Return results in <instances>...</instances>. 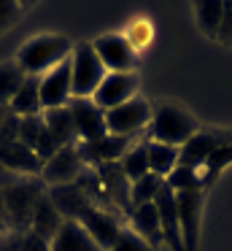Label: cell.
<instances>
[{
	"label": "cell",
	"mask_w": 232,
	"mask_h": 251,
	"mask_svg": "<svg viewBox=\"0 0 232 251\" xmlns=\"http://www.w3.org/2000/svg\"><path fill=\"white\" fill-rule=\"evenodd\" d=\"M73 51V44H70L65 35H54V33H43L35 35V38L25 41L16 51V65L25 71V76H38L49 73L52 68H57L59 62H65Z\"/></svg>",
	"instance_id": "obj_1"
},
{
	"label": "cell",
	"mask_w": 232,
	"mask_h": 251,
	"mask_svg": "<svg viewBox=\"0 0 232 251\" xmlns=\"http://www.w3.org/2000/svg\"><path fill=\"white\" fill-rule=\"evenodd\" d=\"M197 130H200L197 119H194L183 105L173 103V100H162V103H156L154 108H151L149 141L181 149Z\"/></svg>",
	"instance_id": "obj_2"
},
{
	"label": "cell",
	"mask_w": 232,
	"mask_h": 251,
	"mask_svg": "<svg viewBox=\"0 0 232 251\" xmlns=\"http://www.w3.org/2000/svg\"><path fill=\"white\" fill-rule=\"evenodd\" d=\"M105 68H103L100 57L95 54L92 44L81 41L70 51V84H73V98H92L100 81L105 78Z\"/></svg>",
	"instance_id": "obj_3"
},
{
	"label": "cell",
	"mask_w": 232,
	"mask_h": 251,
	"mask_svg": "<svg viewBox=\"0 0 232 251\" xmlns=\"http://www.w3.org/2000/svg\"><path fill=\"white\" fill-rule=\"evenodd\" d=\"M43 189H41V181H30V178H16L11 184L3 186V213L11 224L16 227L19 232L22 224H30L32 211H35V202L41 200Z\"/></svg>",
	"instance_id": "obj_4"
},
{
	"label": "cell",
	"mask_w": 232,
	"mask_h": 251,
	"mask_svg": "<svg viewBox=\"0 0 232 251\" xmlns=\"http://www.w3.org/2000/svg\"><path fill=\"white\" fill-rule=\"evenodd\" d=\"M151 122V103L135 95L132 100L116 105V108L105 111V130L108 135L119 138H132L138 135L143 127H149Z\"/></svg>",
	"instance_id": "obj_5"
},
{
	"label": "cell",
	"mask_w": 232,
	"mask_h": 251,
	"mask_svg": "<svg viewBox=\"0 0 232 251\" xmlns=\"http://www.w3.org/2000/svg\"><path fill=\"white\" fill-rule=\"evenodd\" d=\"M92 49L100 57L103 68L108 73H135L138 51L129 46V41L122 33H105L92 41Z\"/></svg>",
	"instance_id": "obj_6"
},
{
	"label": "cell",
	"mask_w": 232,
	"mask_h": 251,
	"mask_svg": "<svg viewBox=\"0 0 232 251\" xmlns=\"http://www.w3.org/2000/svg\"><path fill=\"white\" fill-rule=\"evenodd\" d=\"M203 200H205V192L203 189L178 192V195H176L183 251H197V243H200V219H203Z\"/></svg>",
	"instance_id": "obj_7"
},
{
	"label": "cell",
	"mask_w": 232,
	"mask_h": 251,
	"mask_svg": "<svg viewBox=\"0 0 232 251\" xmlns=\"http://www.w3.org/2000/svg\"><path fill=\"white\" fill-rule=\"evenodd\" d=\"M230 143H232V130H197L178 149V165L200 168L216 149L230 146Z\"/></svg>",
	"instance_id": "obj_8"
},
{
	"label": "cell",
	"mask_w": 232,
	"mask_h": 251,
	"mask_svg": "<svg viewBox=\"0 0 232 251\" xmlns=\"http://www.w3.org/2000/svg\"><path fill=\"white\" fill-rule=\"evenodd\" d=\"M70 114H73V125H76V135L78 143H89L97 138L108 135L105 130V111L95 103L92 98H73L68 103Z\"/></svg>",
	"instance_id": "obj_9"
},
{
	"label": "cell",
	"mask_w": 232,
	"mask_h": 251,
	"mask_svg": "<svg viewBox=\"0 0 232 251\" xmlns=\"http://www.w3.org/2000/svg\"><path fill=\"white\" fill-rule=\"evenodd\" d=\"M76 222L86 229V235H89L103 251H111L113 243L119 240V235H122V229H124L113 213L103 211V208H95V205H86L84 211L78 213Z\"/></svg>",
	"instance_id": "obj_10"
},
{
	"label": "cell",
	"mask_w": 232,
	"mask_h": 251,
	"mask_svg": "<svg viewBox=\"0 0 232 251\" xmlns=\"http://www.w3.org/2000/svg\"><path fill=\"white\" fill-rule=\"evenodd\" d=\"M86 165L81 162L78 149L76 146H62L54 154L49 162H43L41 168V181L49 186H65V184H76L81 178Z\"/></svg>",
	"instance_id": "obj_11"
},
{
	"label": "cell",
	"mask_w": 232,
	"mask_h": 251,
	"mask_svg": "<svg viewBox=\"0 0 232 251\" xmlns=\"http://www.w3.org/2000/svg\"><path fill=\"white\" fill-rule=\"evenodd\" d=\"M138 73H105V78L100 81V87L95 89L92 100L100 105L103 111H111L116 105L127 103L138 95Z\"/></svg>",
	"instance_id": "obj_12"
},
{
	"label": "cell",
	"mask_w": 232,
	"mask_h": 251,
	"mask_svg": "<svg viewBox=\"0 0 232 251\" xmlns=\"http://www.w3.org/2000/svg\"><path fill=\"white\" fill-rule=\"evenodd\" d=\"M73 100V84H70V57L41 76V108H62Z\"/></svg>",
	"instance_id": "obj_13"
},
{
	"label": "cell",
	"mask_w": 232,
	"mask_h": 251,
	"mask_svg": "<svg viewBox=\"0 0 232 251\" xmlns=\"http://www.w3.org/2000/svg\"><path fill=\"white\" fill-rule=\"evenodd\" d=\"M76 149H78V157L84 165L103 168V165H116L129 151V138L103 135V138L89 141V143H76Z\"/></svg>",
	"instance_id": "obj_14"
},
{
	"label": "cell",
	"mask_w": 232,
	"mask_h": 251,
	"mask_svg": "<svg viewBox=\"0 0 232 251\" xmlns=\"http://www.w3.org/2000/svg\"><path fill=\"white\" fill-rule=\"evenodd\" d=\"M154 208L159 216V227H162V238L165 246H170L173 251H183L181 243V224H178V205H176V192L170 186H162L154 197Z\"/></svg>",
	"instance_id": "obj_15"
},
{
	"label": "cell",
	"mask_w": 232,
	"mask_h": 251,
	"mask_svg": "<svg viewBox=\"0 0 232 251\" xmlns=\"http://www.w3.org/2000/svg\"><path fill=\"white\" fill-rule=\"evenodd\" d=\"M0 168L8 170V173L14 176H41V168L43 162L35 157V151L32 149H27L25 143H8V146L0 149Z\"/></svg>",
	"instance_id": "obj_16"
},
{
	"label": "cell",
	"mask_w": 232,
	"mask_h": 251,
	"mask_svg": "<svg viewBox=\"0 0 232 251\" xmlns=\"http://www.w3.org/2000/svg\"><path fill=\"white\" fill-rule=\"evenodd\" d=\"M52 251H103L76 219H65L52 238Z\"/></svg>",
	"instance_id": "obj_17"
},
{
	"label": "cell",
	"mask_w": 232,
	"mask_h": 251,
	"mask_svg": "<svg viewBox=\"0 0 232 251\" xmlns=\"http://www.w3.org/2000/svg\"><path fill=\"white\" fill-rule=\"evenodd\" d=\"M95 170H97V178H100V186H103L108 200L122 205L127 213H132V205H129V181L124 178L119 162L116 165H103V168H95Z\"/></svg>",
	"instance_id": "obj_18"
},
{
	"label": "cell",
	"mask_w": 232,
	"mask_h": 251,
	"mask_svg": "<svg viewBox=\"0 0 232 251\" xmlns=\"http://www.w3.org/2000/svg\"><path fill=\"white\" fill-rule=\"evenodd\" d=\"M49 200H52L54 208L62 213V219H78V213L84 211L86 205H92L89 195L78 186V181H76V184H65V186H52Z\"/></svg>",
	"instance_id": "obj_19"
},
{
	"label": "cell",
	"mask_w": 232,
	"mask_h": 251,
	"mask_svg": "<svg viewBox=\"0 0 232 251\" xmlns=\"http://www.w3.org/2000/svg\"><path fill=\"white\" fill-rule=\"evenodd\" d=\"M8 111L19 119L25 116H41L43 108H41V78L38 76H27L22 81L19 92L14 95V100L8 103Z\"/></svg>",
	"instance_id": "obj_20"
},
{
	"label": "cell",
	"mask_w": 232,
	"mask_h": 251,
	"mask_svg": "<svg viewBox=\"0 0 232 251\" xmlns=\"http://www.w3.org/2000/svg\"><path fill=\"white\" fill-rule=\"evenodd\" d=\"M132 232L140 235V238L146 240V243L151 246V249H156V246L165 243V238H162V227H159V216H156V208L154 202H146V205H138L132 208Z\"/></svg>",
	"instance_id": "obj_21"
},
{
	"label": "cell",
	"mask_w": 232,
	"mask_h": 251,
	"mask_svg": "<svg viewBox=\"0 0 232 251\" xmlns=\"http://www.w3.org/2000/svg\"><path fill=\"white\" fill-rule=\"evenodd\" d=\"M62 213L54 208V202L49 200V195H41V200L35 202V211H32V219H30V232L41 235L52 243V238L57 235V229L62 227Z\"/></svg>",
	"instance_id": "obj_22"
},
{
	"label": "cell",
	"mask_w": 232,
	"mask_h": 251,
	"mask_svg": "<svg viewBox=\"0 0 232 251\" xmlns=\"http://www.w3.org/2000/svg\"><path fill=\"white\" fill-rule=\"evenodd\" d=\"M43 125L46 130L54 135V141L59 146H76L78 143V135H76V125H73V114H70L68 105L62 108H52V111H43Z\"/></svg>",
	"instance_id": "obj_23"
},
{
	"label": "cell",
	"mask_w": 232,
	"mask_h": 251,
	"mask_svg": "<svg viewBox=\"0 0 232 251\" xmlns=\"http://www.w3.org/2000/svg\"><path fill=\"white\" fill-rule=\"evenodd\" d=\"M146 157H149V170L162 178H167L178 168V149L167 146V143L146 141Z\"/></svg>",
	"instance_id": "obj_24"
},
{
	"label": "cell",
	"mask_w": 232,
	"mask_h": 251,
	"mask_svg": "<svg viewBox=\"0 0 232 251\" xmlns=\"http://www.w3.org/2000/svg\"><path fill=\"white\" fill-rule=\"evenodd\" d=\"M230 162H232V143H230V146L216 149V151L210 154V157L205 159L200 168H194V170H197V176H200V186H203V192H205V186H210L216 178H219V173H221V170H224Z\"/></svg>",
	"instance_id": "obj_25"
},
{
	"label": "cell",
	"mask_w": 232,
	"mask_h": 251,
	"mask_svg": "<svg viewBox=\"0 0 232 251\" xmlns=\"http://www.w3.org/2000/svg\"><path fill=\"white\" fill-rule=\"evenodd\" d=\"M162 186H165V178L149 170L143 178H138V181L129 184V205L138 208V205H146V202H154L156 192H159Z\"/></svg>",
	"instance_id": "obj_26"
},
{
	"label": "cell",
	"mask_w": 232,
	"mask_h": 251,
	"mask_svg": "<svg viewBox=\"0 0 232 251\" xmlns=\"http://www.w3.org/2000/svg\"><path fill=\"white\" fill-rule=\"evenodd\" d=\"M194 17H197L203 33L216 38L221 17H224V3H219V0H200V3H194Z\"/></svg>",
	"instance_id": "obj_27"
},
{
	"label": "cell",
	"mask_w": 232,
	"mask_h": 251,
	"mask_svg": "<svg viewBox=\"0 0 232 251\" xmlns=\"http://www.w3.org/2000/svg\"><path fill=\"white\" fill-rule=\"evenodd\" d=\"M25 71L14 62H0V105L8 108V103L14 100V95L19 92L22 81H25Z\"/></svg>",
	"instance_id": "obj_28"
},
{
	"label": "cell",
	"mask_w": 232,
	"mask_h": 251,
	"mask_svg": "<svg viewBox=\"0 0 232 251\" xmlns=\"http://www.w3.org/2000/svg\"><path fill=\"white\" fill-rule=\"evenodd\" d=\"M119 168H122L124 178L132 184V181L143 178L149 173V157H146V143H138V146H129V151L119 159Z\"/></svg>",
	"instance_id": "obj_29"
},
{
	"label": "cell",
	"mask_w": 232,
	"mask_h": 251,
	"mask_svg": "<svg viewBox=\"0 0 232 251\" xmlns=\"http://www.w3.org/2000/svg\"><path fill=\"white\" fill-rule=\"evenodd\" d=\"M124 38L129 41V46H132L135 51H143L149 49L151 44H154V22L146 17H138L129 22L127 33H124Z\"/></svg>",
	"instance_id": "obj_30"
},
{
	"label": "cell",
	"mask_w": 232,
	"mask_h": 251,
	"mask_svg": "<svg viewBox=\"0 0 232 251\" xmlns=\"http://www.w3.org/2000/svg\"><path fill=\"white\" fill-rule=\"evenodd\" d=\"M165 184L170 186V189L176 192V195H178V192L203 189V186H200V176H197V170H194V168H186V165H178V168L165 178Z\"/></svg>",
	"instance_id": "obj_31"
},
{
	"label": "cell",
	"mask_w": 232,
	"mask_h": 251,
	"mask_svg": "<svg viewBox=\"0 0 232 251\" xmlns=\"http://www.w3.org/2000/svg\"><path fill=\"white\" fill-rule=\"evenodd\" d=\"M43 132H46L43 116H25V119H19V143H25L27 149L35 151V146H38Z\"/></svg>",
	"instance_id": "obj_32"
},
{
	"label": "cell",
	"mask_w": 232,
	"mask_h": 251,
	"mask_svg": "<svg viewBox=\"0 0 232 251\" xmlns=\"http://www.w3.org/2000/svg\"><path fill=\"white\" fill-rule=\"evenodd\" d=\"M111 251H156V249H151V246L146 243L140 235H135L132 229H122V235H119V240L113 243Z\"/></svg>",
	"instance_id": "obj_33"
},
{
	"label": "cell",
	"mask_w": 232,
	"mask_h": 251,
	"mask_svg": "<svg viewBox=\"0 0 232 251\" xmlns=\"http://www.w3.org/2000/svg\"><path fill=\"white\" fill-rule=\"evenodd\" d=\"M19 17H22V6H19V3L0 0V33H5V30H8Z\"/></svg>",
	"instance_id": "obj_34"
},
{
	"label": "cell",
	"mask_w": 232,
	"mask_h": 251,
	"mask_svg": "<svg viewBox=\"0 0 232 251\" xmlns=\"http://www.w3.org/2000/svg\"><path fill=\"white\" fill-rule=\"evenodd\" d=\"M216 38L221 44L232 46V3H224V17H221V25H219V35Z\"/></svg>",
	"instance_id": "obj_35"
},
{
	"label": "cell",
	"mask_w": 232,
	"mask_h": 251,
	"mask_svg": "<svg viewBox=\"0 0 232 251\" xmlns=\"http://www.w3.org/2000/svg\"><path fill=\"white\" fill-rule=\"evenodd\" d=\"M22 251H52V243H49L46 238H41V235H35V232H25V238H22Z\"/></svg>",
	"instance_id": "obj_36"
},
{
	"label": "cell",
	"mask_w": 232,
	"mask_h": 251,
	"mask_svg": "<svg viewBox=\"0 0 232 251\" xmlns=\"http://www.w3.org/2000/svg\"><path fill=\"white\" fill-rule=\"evenodd\" d=\"M22 238H25V232H5L3 238H0V251H22Z\"/></svg>",
	"instance_id": "obj_37"
},
{
	"label": "cell",
	"mask_w": 232,
	"mask_h": 251,
	"mask_svg": "<svg viewBox=\"0 0 232 251\" xmlns=\"http://www.w3.org/2000/svg\"><path fill=\"white\" fill-rule=\"evenodd\" d=\"M5 232H8V219H5V213L0 211V238H3Z\"/></svg>",
	"instance_id": "obj_38"
},
{
	"label": "cell",
	"mask_w": 232,
	"mask_h": 251,
	"mask_svg": "<svg viewBox=\"0 0 232 251\" xmlns=\"http://www.w3.org/2000/svg\"><path fill=\"white\" fill-rule=\"evenodd\" d=\"M11 114V111L8 108H3V105H0V125H3V119H5V116H8Z\"/></svg>",
	"instance_id": "obj_39"
}]
</instances>
